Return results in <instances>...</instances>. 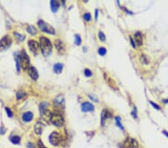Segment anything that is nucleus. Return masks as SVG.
I'll return each mask as SVG.
<instances>
[{
	"label": "nucleus",
	"mask_w": 168,
	"mask_h": 148,
	"mask_svg": "<svg viewBox=\"0 0 168 148\" xmlns=\"http://www.w3.org/2000/svg\"><path fill=\"white\" fill-rule=\"evenodd\" d=\"M40 46L42 51V53L47 56L50 54L52 49V45L51 41L46 37H40Z\"/></svg>",
	"instance_id": "f257e3e1"
},
{
	"label": "nucleus",
	"mask_w": 168,
	"mask_h": 148,
	"mask_svg": "<svg viewBox=\"0 0 168 148\" xmlns=\"http://www.w3.org/2000/svg\"><path fill=\"white\" fill-rule=\"evenodd\" d=\"M19 61L23 70H28L30 67V59L26 52L23 50L20 55H19Z\"/></svg>",
	"instance_id": "f03ea898"
},
{
	"label": "nucleus",
	"mask_w": 168,
	"mask_h": 148,
	"mask_svg": "<svg viewBox=\"0 0 168 148\" xmlns=\"http://www.w3.org/2000/svg\"><path fill=\"white\" fill-rule=\"evenodd\" d=\"M50 121L53 125H55L57 127L62 126L64 124V118L61 114L54 113L51 115L50 117Z\"/></svg>",
	"instance_id": "7ed1b4c3"
},
{
	"label": "nucleus",
	"mask_w": 168,
	"mask_h": 148,
	"mask_svg": "<svg viewBox=\"0 0 168 148\" xmlns=\"http://www.w3.org/2000/svg\"><path fill=\"white\" fill-rule=\"evenodd\" d=\"M38 26L40 27V28L44 31V32H47L49 34H54L55 33V29L50 25L47 24V23H45L44 21L43 20H40L38 22Z\"/></svg>",
	"instance_id": "20e7f679"
},
{
	"label": "nucleus",
	"mask_w": 168,
	"mask_h": 148,
	"mask_svg": "<svg viewBox=\"0 0 168 148\" xmlns=\"http://www.w3.org/2000/svg\"><path fill=\"white\" fill-rule=\"evenodd\" d=\"M61 135L58 132H53L50 135H49V142L52 144V145H58L59 143L61 142Z\"/></svg>",
	"instance_id": "39448f33"
},
{
	"label": "nucleus",
	"mask_w": 168,
	"mask_h": 148,
	"mask_svg": "<svg viewBox=\"0 0 168 148\" xmlns=\"http://www.w3.org/2000/svg\"><path fill=\"white\" fill-rule=\"evenodd\" d=\"M11 38L7 35V36H5L1 41H0V51H2L4 49H8L11 44Z\"/></svg>",
	"instance_id": "423d86ee"
},
{
	"label": "nucleus",
	"mask_w": 168,
	"mask_h": 148,
	"mask_svg": "<svg viewBox=\"0 0 168 148\" xmlns=\"http://www.w3.org/2000/svg\"><path fill=\"white\" fill-rule=\"evenodd\" d=\"M124 148H138V142L132 138H127L123 144Z\"/></svg>",
	"instance_id": "0eeeda50"
},
{
	"label": "nucleus",
	"mask_w": 168,
	"mask_h": 148,
	"mask_svg": "<svg viewBox=\"0 0 168 148\" xmlns=\"http://www.w3.org/2000/svg\"><path fill=\"white\" fill-rule=\"evenodd\" d=\"M28 47H29L30 50L32 52L36 53V52H37L38 49H39V44L34 40H29L28 41Z\"/></svg>",
	"instance_id": "6e6552de"
},
{
	"label": "nucleus",
	"mask_w": 168,
	"mask_h": 148,
	"mask_svg": "<svg viewBox=\"0 0 168 148\" xmlns=\"http://www.w3.org/2000/svg\"><path fill=\"white\" fill-rule=\"evenodd\" d=\"M28 75L31 77V79H33L34 80H37L38 79V73L37 70L35 69V67L30 66L28 69Z\"/></svg>",
	"instance_id": "1a4fd4ad"
},
{
	"label": "nucleus",
	"mask_w": 168,
	"mask_h": 148,
	"mask_svg": "<svg viewBox=\"0 0 168 148\" xmlns=\"http://www.w3.org/2000/svg\"><path fill=\"white\" fill-rule=\"evenodd\" d=\"M81 110H82V112H91V111L94 110V106L91 103H90L88 102H85L81 105Z\"/></svg>",
	"instance_id": "9d476101"
},
{
	"label": "nucleus",
	"mask_w": 168,
	"mask_h": 148,
	"mask_svg": "<svg viewBox=\"0 0 168 148\" xmlns=\"http://www.w3.org/2000/svg\"><path fill=\"white\" fill-rule=\"evenodd\" d=\"M55 45L57 50L60 52V53H63L65 51V47L64 44L62 43V41H61L60 40H56L55 41Z\"/></svg>",
	"instance_id": "9b49d317"
},
{
	"label": "nucleus",
	"mask_w": 168,
	"mask_h": 148,
	"mask_svg": "<svg viewBox=\"0 0 168 148\" xmlns=\"http://www.w3.org/2000/svg\"><path fill=\"white\" fill-rule=\"evenodd\" d=\"M135 40L136 44L138 46H141L143 44V35L141 32H136L135 34Z\"/></svg>",
	"instance_id": "f8f14e48"
},
{
	"label": "nucleus",
	"mask_w": 168,
	"mask_h": 148,
	"mask_svg": "<svg viewBox=\"0 0 168 148\" xmlns=\"http://www.w3.org/2000/svg\"><path fill=\"white\" fill-rule=\"evenodd\" d=\"M47 108H48V103L47 102H43L40 105V112L42 115H45L46 112H47Z\"/></svg>",
	"instance_id": "ddd939ff"
},
{
	"label": "nucleus",
	"mask_w": 168,
	"mask_h": 148,
	"mask_svg": "<svg viewBox=\"0 0 168 148\" xmlns=\"http://www.w3.org/2000/svg\"><path fill=\"white\" fill-rule=\"evenodd\" d=\"M59 7H60V3L58 1H54V0L51 1V9L54 13L58 11Z\"/></svg>",
	"instance_id": "4468645a"
},
{
	"label": "nucleus",
	"mask_w": 168,
	"mask_h": 148,
	"mask_svg": "<svg viewBox=\"0 0 168 148\" xmlns=\"http://www.w3.org/2000/svg\"><path fill=\"white\" fill-rule=\"evenodd\" d=\"M33 119V114L30 112H25L23 115V120L25 122H30Z\"/></svg>",
	"instance_id": "2eb2a0df"
},
{
	"label": "nucleus",
	"mask_w": 168,
	"mask_h": 148,
	"mask_svg": "<svg viewBox=\"0 0 168 148\" xmlns=\"http://www.w3.org/2000/svg\"><path fill=\"white\" fill-rule=\"evenodd\" d=\"M140 61H141L143 64H149V62H150V59H149V58L146 55L142 54V55L140 56Z\"/></svg>",
	"instance_id": "dca6fc26"
},
{
	"label": "nucleus",
	"mask_w": 168,
	"mask_h": 148,
	"mask_svg": "<svg viewBox=\"0 0 168 148\" xmlns=\"http://www.w3.org/2000/svg\"><path fill=\"white\" fill-rule=\"evenodd\" d=\"M43 124L41 123H37L34 126V131H35V133L37 134V135H40L41 132H42V130H43Z\"/></svg>",
	"instance_id": "f3484780"
},
{
	"label": "nucleus",
	"mask_w": 168,
	"mask_h": 148,
	"mask_svg": "<svg viewBox=\"0 0 168 148\" xmlns=\"http://www.w3.org/2000/svg\"><path fill=\"white\" fill-rule=\"evenodd\" d=\"M53 70L55 71V73L59 74L62 72V70H63V64H60V63H58L54 65V67H53Z\"/></svg>",
	"instance_id": "a211bd4d"
},
{
	"label": "nucleus",
	"mask_w": 168,
	"mask_h": 148,
	"mask_svg": "<svg viewBox=\"0 0 168 148\" xmlns=\"http://www.w3.org/2000/svg\"><path fill=\"white\" fill-rule=\"evenodd\" d=\"M27 31H28L29 34H32V35L36 34L37 32V29H36L33 25H29V26H28V28H27Z\"/></svg>",
	"instance_id": "6ab92c4d"
},
{
	"label": "nucleus",
	"mask_w": 168,
	"mask_h": 148,
	"mask_svg": "<svg viewBox=\"0 0 168 148\" xmlns=\"http://www.w3.org/2000/svg\"><path fill=\"white\" fill-rule=\"evenodd\" d=\"M108 117H111V115H110L109 112H108L107 110L105 109V110L102 112V122L105 121V119L108 118Z\"/></svg>",
	"instance_id": "aec40b11"
},
{
	"label": "nucleus",
	"mask_w": 168,
	"mask_h": 148,
	"mask_svg": "<svg viewBox=\"0 0 168 148\" xmlns=\"http://www.w3.org/2000/svg\"><path fill=\"white\" fill-rule=\"evenodd\" d=\"M64 97L61 96V95H59V96H58L55 99V101H54V102H55V104L61 105V104H62V103L64 102Z\"/></svg>",
	"instance_id": "412c9836"
},
{
	"label": "nucleus",
	"mask_w": 168,
	"mask_h": 148,
	"mask_svg": "<svg viewBox=\"0 0 168 148\" xmlns=\"http://www.w3.org/2000/svg\"><path fill=\"white\" fill-rule=\"evenodd\" d=\"M11 141L14 144H18L20 142V138L19 136H14L11 138Z\"/></svg>",
	"instance_id": "4be33fe9"
},
{
	"label": "nucleus",
	"mask_w": 168,
	"mask_h": 148,
	"mask_svg": "<svg viewBox=\"0 0 168 148\" xmlns=\"http://www.w3.org/2000/svg\"><path fill=\"white\" fill-rule=\"evenodd\" d=\"M14 36H15V38H16V39L17 40V41H23V40H25V37L24 35H22V34H18V33H14Z\"/></svg>",
	"instance_id": "5701e85b"
},
{
	"label": "nucleus",
	"mask_w": 168,
	"mask_h": 148,
	"mask_svg": "<svg viewBox=\"0 0 168 148\" xmlns=\"http://www.w3.org/2000/svg\"><path fill=\"white\" fill-rule=\"evenodd\" d=\"M75 43L76 45H80L81 43V39L80 36L78 35V34L75 35Z\"/></svg>",
	"instance_id": "b1692460"
},
{
	"label": "nucleus",
	"mask_w": 168,
	"mask_h": 148,
	"mask_svg": "<svg viewBox=\"0 0 168 148\" xmlns=\"http://www.w3.org/2000/svg\"><path fill=\"white\" fill-rule=\"evenodd\" d=\"M26 96V94L23 92V91H19L18 93H17V98L18 99H20L21 98H23Z\"/></svg>",
	"instance_id": "393cba45"
},
{
	"label": "nucleus",
	"mask_w": 168,
	"mask_h": 148,
	"mask_svg": "<svg viewBox=\"0 0 168 148\" xmlns=\"http://www.w3.org/2000/svg\"><path fill=\"white\" fill-rule=\"evenodd\" d=\"M98 52H99V54L100 55H105L106 54L107 51H106L105 48H104V47H100V48L99 49Z\"/></svg>",
	"instance_id": "a878e982"
},
{
	"label": "nucleus",
	"mask_w": 168,
	"mask_h": 148,
	"mask_svg": "<svg viewBox=\"0 0 168 148\" xmlns=\"http://www.w3.org/2000/svg\"><path fill=\"white\" fill-rule=\"evenodd\" d=\"M99 39H100L101 41H105V34H104L103 32H102V31H99Z\"/></svg>",
	"instance_id": "bb28decb"
},
{
	"label": "nucleus",
	"mask_w": 168,
	"mask_h": 148,
	"mask_svg": "<svg viewBox=\"0 0 168 148\" xmlns=\"http://www.w3.org/2000/svg\"><path fill=\"white\" fill-rule=\"evenodd\" d=\"M83 17H84V19H85L86 21H90V20H91V15L89 13L85 14L84 16H83Z\"/></svg>",
	"instance_id": "cd10ccee"
},
{
	"label": "nucleus",
	"mask_w": 168,
	"mask_h": 148,
	"mask_svg": "<svg viewBox=\"0 0 168 148\" xmlns=\"http://www.w3.org/2000/svg\"><path fill=\"white\" fill-rule=\"evenodd\" d=\"M5 111H6L7 115H8V117L11 118V117L13 116V112H11V109H10L8 107H6V108H5Z\"/></svg>",
	"instance_id": "c85d7f7f"
},
{
	"label": "nucleus",
	"mask_w": 168,
	"mask_h": 148,
	"mask_svg": "<svg viewBox=\"0 0 168 148\" xmlns=\"http://www.w3.org/2000/svg\"><path fill=\"white\" fill-rule=\"evenodd\" d=\"M85 75L87 77H90V76H92V72H91V70H88V69H85Z\"/></svg>",
	"instance_id": "c756f323"
},
{
	"label": "nucleus",
	"mask_w": 168,
	"mask_h": 148,
	"mask_svg": "<svg viewBox=\"0 0 168 148\" xmlns=\"http://www.w3.org/2000/svg\"><path fill=\"white\" fill-rule=\"evenodd\" d=\"M120 121H121V120H120V118L119 117H117V118H116V122H117V124L118 125V126L120 127L121 129H123V126H122V125L121 124Z\"/></svg>",
	"instance_id": "7c9ffc66"
},
{
	"label": "nucleus",
	"mask_w": 168,
	"mask_h": 148,
	"mask_svg": "<svg viewBox=\"0 0 168 148\" xmlns=\"http://www.w3.org/2000/svg\"><path fill=\"white\" fill-rule=\"evenodd\" d=\"M38 148H47V147L44 146V144H43V142H42L41 141H38Z\"/></svg>",
	"instance_id": "2f4dec72"
},
{
	"label": "nucleus",
	"mask_w": 168,
	"mask_h": 148,
	"mask_svg": "<svg viewBox=\"0 0 168 148\" xmlns=\"http://www.w3.org/2000/svg\"><path fill=\"white\" fill-rule=\"evenodd\" d=\"M150 102V104H151V105H152V106H153V107H154V108H156V109H158V110H159V109H160V107H159V106H158V105H156V104H155V103H154V102H152V101H150V102Z\"/></svg>",
	"instance_id": "473e14b6"
},
{
	"label": "nucleus",
	"mask_w": 168,
	"mask_h": 148,
	"mask_svg": "<svg viewBox=\"0 0 168 148\" xmlns=\"http://www.w3.org/2000/svg\"><path fill=\"white\" fill-rule=\"evenodd\" d=\"M130 41H131V44H132V47H133L134 48H135V43H134V41H133V40H132V38H130Z\"/></svg>",
	"instance_id": "72a5a7b5"
},
{
	"label": "nucleus",
	"mask_w": 168,
	"mask_h": 148,
	"mask_svg": "<svg viewBox=\"0 0 168 148\" xmlns=\"http://www.w3.org/2000/svg\"><path fill=\"white\" fill-rule=\"evenodd\" d=\"M28 148H34V146L32 145V144H30V143L28 144Z\"/></svg>",
	"instance_id": "f704fd0d"
},
{
	"label": "nucleus",
	"mask_w": 168,
	"mask_h": 148,
	"mask_svg": "<svg viewBox=\"0 0 168 148\" xmlns=\"http://www.w3.org/2000/svg\"><path fill=\"white\" fill-rule=\"evenodd\" d=\"M163 133L167 136V137H168V132H166V131H163Z\"/></svg>",
	"instance_id": "c9c22d12"
},
{
	"label": "nucleus",
	"mask_w": 168,
	"mask_h": 148,
	"mask_svg": "<svg viewBox=\"0 0 168 148\" xmlns=\"http://www.w3.org/2000/svg\"><path fill=\"white\" fill-rule=\"evenodd\" d=\"M97 15H98V10H96V14H95V18L97 20Z\"/></svg>",
	"instance_id": "e433bc0d"
}]
</instances>
